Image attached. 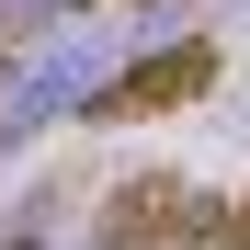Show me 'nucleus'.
I'll return each instance as SVG.
<instances>
[{"label":"nucleus","instance_id":"f257e3e1","mask_svg":"<svg viewBox=\"0 0 250 250\" xmlns=\"http://www.w3.org/2000/svg\"><path fill=\"white\" fill-rule=\"evenodd\" d=\"M91 250H205V205H193V182H182V171H125V182L103 193Z\"/></svg>","mask_w":250,"mask_h":250},{"label":"nucleus","instance_id":"f03ea898","mask_svg":"<svg viewBox=\"0 0 250 250\" xmlns=\"http://www.w3.org/2000/svg\"><path fill=\"white\" fill-rule=\"evenodd\" d=\"M216 46H205V34H193V46H159V57H137V68H114L103 80V91H91V125H148V114H182V103H205V91H216Z\"/></svg>","mask_w":250,"mask_h":250},{"label":"nucleus","instance_id":"7ed1b4c3","mask_svg":"<svg viewBox=\"0 0 250 250\" xmlns=\"http://www.w3.org/2000/svg\"><path fill=\"white\" fill-rule=\"evenodd\" d=\"M205 250H250V205H205Z\"/></svg>","mask_w":250,"mask_h":250},{"label":"nucleus","instance_id":"20e7f679","mask_svg":"<svg viewBox=\"0 0 250 250\" xmlns=\"http://www.w3.org/2000/svg\"><path fill=\"white\" fill-rule=\"evenodd\" d=\"M34 239H46V205H23V216H12V239H0V250H34Z\"/></svg>","mask_w":250,"mask_h":250},{"label":"nucleus","instance_id":"39448f33","mask_svg":"<svg viewBox=\"0 0 250 250\" xmlns=\"http://www.w3.org/2000/svg\"><path fill=\"white\" fill-rule=\"evenodd\" d=\"M57 12H103V0H57Z\"/></svg>","mask_w":250,"mask_h":250}]
</instances>
